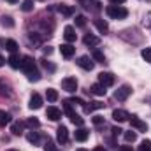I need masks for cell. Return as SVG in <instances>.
<instances>
[{"mask_svg": "<svg viewBox=\"0 0 151 151\" xmlns=\"http://www.w3.org/2000/svg\"><path fill=\"white\" fill-rule=\"evenodd\" d=\"M21 70L27 74L28 81H39L40 79V74H39L37 67H35V60L32 56H21Z\"/></svg>", "mask_w": 151, "mask_h": 151, "instance_id": "obj_1", "label": "cell"}, {"mask_svg": "<svg viewBox=\"0 0 151 151\" xmlns=\"http://www.w3.org/2000/svg\"><path fill=\"white\" fill-rule=\"evenodd\" d=\"M106 12H107V16L113 18V19H125V18L128 16V11H127L125 7H121V5H109V7L106 9Z\"/></svg>", "mask_w": 151, "mask_h": 151, "instance_id": "obj_2", "label": "cell"}, {"mask_svg": "<svg viewBox=\"0 0 151 151\" xmlns=\"http://www.w3.org/2000/svg\"><path fill=\"white\" fill-rule=\"evenodd\" d=\"M130 95H132V88H130L128 84H123V86H119V88L114 91V99H116V100H119V102L127 100Z\"/></svg>", "mask_w": 151, "mask_h": 151, "instance_id": "obj_3", "label": "cell"}, {"mask_svg": "<svg viewBox=\"0 0 151 151\" xmlns=\"http://www.w3.org/2000/svg\"><path fill=\"white\" fill-rule=\"evenodd\" d=\"M62 88L65 91H69V93H74L76 90H77V79L76 77H65V79H62Z\"/></svg>", "mask_w": 151, "mask_h": 151, "instance_id": "obj_4", "label": "cell"}, {"mask_svg": "<svg viewBox=\"0 0 151 151\" xmlns=\"http://www.w3.org/2000/svg\"><path fill=\"white\" fill-rule=\"evenodd\" d=\"M114 81H116V77H114V74H111V72H100L99 74V83L102 84V86H113Z\"/></svg>", "mask_w": 151, "mask_h": 151, "instance_id": "obj_5", "label": "cell"}, {"mask_svg": "<svg viewBox=\"0 0 151 151\" xmlns=\"http://www.w3.org/2000/svg\"><path fill=\"white\" fill-rule=\"evenodd\" d=\"M77 65L81 67V69H84V70H93V67H95V62L90 58V56H79L77 58Z\"/></svg>", "mask_w": 151, "mask_h": 151, "instance_id": "obj_6", "label": "cell"}, {"mask_svg": "<svg viewBox=\"0 0 151 151\" xmlns=\"http://www.w3.org/2000/svg\"><path fill=\"white\" fill-rule=\"evenodd\" d=\"M56 141H58L60 144H65V142L69 141V130H67V127L60 125V127L56 128Z\"/></svg>", "mask_w": 151, "mask_h": 151, "instance_id": "obj_7", "label": "cell"}, {"mask_svg": "<svg viewBox=\"0 0 151 151\" xmlns=\"http://www.w3.org/2000/svg\"><path fill=\"white\" fill-rule=\"evenodd\" d=\"M46 116H47V119H51V121H58V119L62 118V111H60L58 107H55V106H49V107L46 109Z\"/></svg>", "mask_w": 151, "mask_h": 151, "instance_id": "obj_8", "label": "cell"}, {"mask_svg": "<svg viewBox=\"0 0 151 151\" xmlns=\"http://www.w3.org/2000/svg\"><path fill=\"white\" fill-rule=\"evenodd\" d=\"M130 125H132L135 130H139V132H146V130H148V125H146L142 119H139L137 116H132V118H130Z\"/></svg>", "mask_w": 151, "mask_h": 151, "instance_id": "obj_9", "label": "cell"}, {"mask_svg": "<svg viewBox=\"0 0 151 151\" xmlns=\"http://www.w3.org/2000/svg\"><path fill=\"white\" fill-rule=\"evenodd\" d=\"M60 53H62V56H65V58H72L76 53V47L72 46V44H62L60 46Z\"/></svg>", "mask_w": 151, "mask_h": 151, "instance_id": "obj_10", "label": "cell"}, {"mask_svg": "<svg viewBox=\"0 0 151 151\" xmlns=\"http://www.w3.org/2000/svg\"><path fill=\"white\" fill-rule=\"evenodd\" d=\"M93 25L97 27V30H99L100 34H107V32H109V25H107V21L102 19V18H95V19H93Z\"/></svg>", "mask_w": 151, "mask_h": 151, "instance_id": "obj_11", "label": "cell"}, {"mask_svg": "<svg viewBox=\"0 0 151 151\" xmlns=\"http://www.w3.org/2000/svg\"><path fill=\"white\" fill-rule=\"evenodd\" d=\"M88 91H90V93H93V95H97V97H104V95L107 93L106 86H102L100 83H95V84H91Z\"/></svg>", "mask_w": 151, "mask_h": 151, "instance_id": "obj_12", "label": "cell"}, {"mask_svg": "<svg viewBox=\"0 0 151 151\" xmlns=\"http://www.w3.org/2000/svg\"><path fill=\"white\" fill-rule=\"evenodd\" d=\"M128 118H130V114L127 113V111H123V109H114L113 111V119L118 121V123H123V121H127Z\"/></svg>", "mask_w": 151, "mask_h": 151, "instance_id": "obj_13", "label": "cell"}, {"mask_svg": "<svg viewBox=\"0 0 151 151\" xmlns=\"http://www.w3.org/2000/svg\"><path fill=\"white\" fill-rule=\"evenodd\" d=\"M104 107H106L104 102H100V100H93V102H90L88 106H84V113L90 114V113H93V111H97V109H104Z\"/></svg>", "mask_w": 151, "mask_h": 151, "instance_id": "obj_14", "label": "cell"}, {"mask_svg": "<svg viewBox=\"0 0 151 151\" xmlns=\"http://www.w3.org/2000/svg\"><path fill=\"white\" fill-rule=\"evenodd\" d=\"M56 11H58V12H60V14H62V16H67V18H69V16H72V14H74V5H67V4H60V5H58V7H56Z\"/></svg>", "mask_w": 151, "mask_h": 151, "instance_id": "obj_15", "label": "cell"}, {"mask_svg": "<svg viewBox=\"0 0 151 151\" xmlns=\"http://www.w3.org/2000/svg\"><path fill=\"white\" fill-rule=\"evenodd\" d=\"M28 107H30V109H40V107H42V97H40L39 93H34V95L30 97Z\"/></svg>", "mask_w": 151, "mask_h": 151, "instance_id": "obj_16", "label": "cell"}, {"mask_svg": "<svg viewBox=\"0 0 151 151\" xmlns=\"http://www.w3.org/2000/svg\"><path fill=\"white\" fill-rule=\"evenodd\" d=\"M7 62H9V65L12 69H21V56L18 53H11V56H9Z\"/></svg>", "mask_w": 151, "mask_h": 151, "instance_id": "obj_17", "label": "cell"}, {"mask_svg": "<svg viewBox=\"0 0 151 151\" xmlns=\"http://www.w3.org/2000/svg\"><path fill=\"white\" fill-rule=\"evenodd\" d=\"M74 137H76V141H79V142H84L88 137H90V130H86V128H77L76 130V134H74Z\"/></svg>", "mask_w": 151, "mask_h": 151, "instance_id": "obj_18", "label": "cell"}, {"mask_svg": "<svg viewBox=\"0 0 151 151\" xmlns=\"http://www.w3.org/2000/svg\"><path fill=\"white\" fill-rule=\"evenodd\" d=\"M63 37H65V40H67L69 44H70V42H74V40H76L74 27H70V25H69V27H65V28H63Z\"/></svg>", "mask_w": 151, "mask_h": 151, "instance_id": "obj_19", "label": "cell"}, {"mask_svg": "<svg viewBox=\"0 0 151 151\" xmlns=\"http://www.w3.org/2000/svg\"><path fill=\"white\" fill-rule=\"evenodd\" d=\"M25 123L23 121H14L12 125H11V132H12V135H21L23 134V130H25Z\"/></svg>", "mask_w": 151, "mask_h": 151, "instance_id": "obj_20", "label": "cell"}, {"mask_svg": "<svg viewBox=\"0 0 151 151\" xmlns=\"http://www.w3.org/2000/svg\"><path fill=\"white\" fill-rule=\"evenodd\" d=\"M83 42H84V46H90V47H93V46H99V44H100V39L97 37V35H91V34H88V35H84Z\"/></svg>", "mask_w": 151, "mask_h": 151, "instance_id": "obj_21", "label": "cell"}, {"mask_svg": "<svg viewBox=\"0 0 151 151\" xmlns=\"http://www.w3.org/2000/svg\"><path fill=\"white\" fill-rule=\"evenodd\" d=\"M91 60H95L97 63H106V56H104V53H102L100 49H95V51H93Z\"/></svg>", "mask_w": 151, "mask_h": 151, "instance_id": "obj_22", "label": "cell"}, {"mask_svg": "<svg viewBox=\"0 0 151 151\" xmlns=\"http://www.w3.org/2000/svg\"><path fill=\"white\" fill-rule=\"evenodd\" d=\"M27 141H28L30 144L37 146V144H39V141H40V135H39L37 132H28V134H27Z\"/></svg>", "mask_w": 151, "mask_h": 151, "instance_id": "obj_23", "label": "cell"}, {"mask_svg": "<svg viewBox=\"0 0 151 151\" xmlns=\"http://www.w3.org/2000/svg\"><path fill=\"white\" fill-rule=\"evenodd\" d=\"M5 49L9 51V53H16L18 51V42L16 40H12V39H9V40H5Z\"/></svg>", "mask_w": 151, "mask_h": 151, "instance_id": "obj_24", "label": "cell"}, {"mask_svg": "<svg viewBox=\"0 0 151 151\" xmlns=\"http://www.w3.org/2000/svg\"><path fill=\"white\" fill-rule=\"evenodd\" d=\"M46 99H47L49 102H56V100H58V91L53 90V88H47V90H46Z\"/></svg>", "mask_w": 151, "mask_h": 151, "instance_id": "obj_25", "label": "cell"}, {"mask_svg": "<svg viewBox=\"0 0 151 151\" xmlns=\"http://www.w3.org/2000/svg\"><path fill=\"white\" fill-rule=\"evenodd\" d=\"M123 137H125V141L130 144V142H135L137 141V132H132V130H128V132H123Z\"/></svg>", "mask_w": 151, "mask_h": 151, "instance_id": "obj_26", "label": "cell"}, {"mask_svg": "<svg viewBox=\"0 0 151 151\" xmlns=\"http://www.w3.org/2000/svg\"><path fill=\"white\" fill-rule=\"evenodd\" d=\"M11 95H12L11 88H9L4 81H0V97H11Z\"/></svg>", "mask_w": 151, "mask_h": 151, "instance_id": "obj_27", "label": "cell"}, {"mask_svg": "<svg viewBox=\"0 0 151 151\" xmlns=\"http://www.w3.org/2000/svg\"><path fill=\"white\" fill-rule=\"evenodd\" d=\"M11 123V114L5 111H0V127H5Z\"/></svg>", "mask_w": 151, "mask_h": 151, "instance_id": "obj_28", "label": "cell"}, {"mask_svg": "<svg viewBox=\"0 0 151 151\" xmlns=\"http://www.w3.org/2000/svg\"><path fill=\"white\" fill-rule=\"evenodd\" d=\"M0 25H2V27H7V28H12V27H14V19H12L11 16H2Z\"/></svg>", "mask_w": 151, "mask_h": 151, "instance_id": "obj_29", "label": "cell"}, {"mask_svg": "<svg viewBox=\"0 0 151 151\" xmlns=\"http://www.w3.org/2000/svg\"><path fill=\"white\" fill-rule=\"evenodd\" d=\"M40 65H42L46 70H49V72H55V70H56V65H55V63H51V62H47L46 58H42V60H40Z\"/></svg>", "mask_w": 151, "mask_h": 151, "instance_id": "obj_30", "label": "cell"}, {"mask_svg": "<svg viewBox=\"0 0 151 151\" xmlns=\"http://www.w3.org/2000/svg\"><path fill=\"white\" fill-rule=\"evenodd\" d=\"M21 11H23V12H30V11H34V0H23V4H21Z\"/></svg>", "mask_w": 151, "mask_h": 151, "instance_id": "obj_31", "label": "cell"}, {"mask_svg": "<svg viewBox=\"0 0 151 151\" xmlns=\"http://www.w3.org/2000/svg\"><path fill=\"white\" fill-rule=\"evenodd\" d=\"M25 125L30 127V128L34 130V128H39V127H40V121H39L37 118H28V119L25 121Z\"/></svg>", "mask_w": 151, "mask_h": 151, "instance_id": "obj_32", "label": "cell"}, {"mask_svg": "<svg viewBox=\"0 0 151 151\" xmlns=\"http://www.w3.org/2000/svg\"><path fill=\"white\" fill-rule=\"evenodd\" d=\"M76 27H79V28L86 27V18H84L83 14H77V16H76Z\"/></svg>", "mask_w": 151, "mask_h": 151, "instance_id": "obj_33", "label": "cell"}, {"mask_svg": "<svg viewBox=\"0 0 151 151\" xmlns=\"http://www.w3.org/2000/svg\"><path fill=\"white\" fill-rule=\"evenodd\" d=\"M139 151H151V141L150 139H144L139 146Z\"/></svg>", "mask_w": 151, "mask_h": 151, "instance_id": "obj_34", "label": "cell"}, {"mask_svg": "<svg viewBox=\"0 0 151 151\" xmlns=\"http://www.w3.org/2000/svg\"><path fill=\"white\" fill-rule=\"evenodd\" d=\"M141 56H142L146 62H151V47H144V49L141 51Z\"/></svg>", "mask_w": 151, "mask_h": 151, "instance_id": "obj_35", "label": "cell"}, {"mask_svg": "<svg viewBox=\"0 0 151 151\" xmlns=\"http://www.w3.org/2000/svg\"><path fill=\"white\" fill-rule=\"evenodd\" d=\"M91 121H93V125H97V127H100V125H104V118H102L100 114H97V116H93V118H91Z\"/></svg>", "mask_w": 151, "mask_h": 151, "instance_id": "obj_36", "label": "cell"}, {"mask_svg": "<svg viewBox=\"0 0 151 151\" xmlns=\"http://www.w3.org/2000/svg\"><path fill=\"white\" fill-rule=\"evenodd\" d=\"M44 151H56V146H55V142L47 139V142L44 144Z\"/></svg>", "mask_w": 151, "mask_h": 151, "instance_id": "obj_37", "label": "cell"}, {"mask_svg": "<svg viewBox=\"0 0 151 151\" xmlns=\"http://www.w3.org/2000/svg\"><path fill=\"white\" fill-rule=\"evenodd\" d=\"M30 42H34V44H35V46H39V44H40V37H39V35H35V34H30Z\"/></svg>", "mask_w": 151, "mask_h": 151, "instance_id": "obj_38", "label": "cell"}, {"mask_svg": "<svg viewBox=\"0 0 151 151\" xmlns=\"http://www.w3.org/2000/svg\"><path fill=\"white\" fill-rule=\"evenodd\" d=\"M69 102H70L72 106H83V104H84V102H83V99H77V97H74V99H70Z\"/></svg>", "mask_w": 151, "mask_h": 151, "instance_id": "obj_39", "label": "cell"}, {"mask_svg": "<svg viewBox=\"0 0 151 151\" xmlns=\"http://www.w3.org/2000/svg\"><path fill=\"white\" fill-rule=\"evenodd\" d=\"M111 132H113V135H114V137H118L119 134H123V130H121L119 127H113V128H111Z\"/></svg>", "mask_w": 151, "mask_h": 151, "instance_id": "obj_40", "label": "cell"}, {"mask_svg": "<svg viewBox=\"0 0 151 151\" xmlns=\"http://www.w3.org/2000/svg\"><path fill=\"white\" fill-rule=\"evenodd\" d=\"M42 51H44V55H51V53H53V47L46 46V47H42Z\"/></svg>", "mask_w": 151, "mask_h": 151, "instance_id": "obj_41", "label": "cell"}, {"mask_svg": "<svg viewBox=\"0 0 151 151\" xmlns=\"http://www.w3.org/2000/svg\"><path fill=\"white\" fill-rule=\"evenodd\" d=\"M119 151H134V150H132V146H121Z\"/></svg>", "mask_w": 151, "mask_h": 151, "instance_id": "obj_42", "label": "cell"}, {"mask_svg": "<svg viewBox=\"0 0 151 151\" xmlns=\"http://www.w3.org/2000/svg\"><path fill=\"white\" fill-rule=\"evenodd\" d=\"M109 2H111L113 5H119V4H123L125 0H109Z\"/></svg>", "mask_w": 151, "mask_h": 151, "instance_id": "obj_43", "label": "cell"}, {"mask_svg": "<svg viewBox=\"0 0 151 151\" xmlns=\"http://www.w3.org/2000/svg\"><path fill=\"white\" fill-rule=\"evenodd\" d=\"M93 151H106V150H104V146H95V150Z\"/></svg>", "mask_w": 151, "mask_h": 151, "instance_id": "obj_44", "label": "cell"}, {"mask_svg": "<svg viewBox=\"0 0 151 151\" xmlns=\"http://www.w3.org/2000/svg\"><path fill=\"white\" fill-rule=\"evenodd\" d=\"M4 63H5V60H4V56H2V55H0V67H2V65H4Z\"/></svg>", "mask_w": 151, "mask_h": 151, "instance_id": "obj_45", "label": "cell"}, {"mask_svg": "<svg viewBox=\"0 0 151 151\" xmlns=\"http://www.w3.org/2000/svg\"><path fill=\"white\" fill-rule=\"evenodd\" d=\"M5 2H9V4H18L19 0H5Z\"/></svg>", "mask_w": 151, "mask_h": 151, "instance_id": "obj_46", "label": "cell"}, {"mask_svg": "<svg viewBox=\"0 0 151 151\" xmlns=\"http://www.w3.org/2000/svg\"><path fill=\"white\" fill-rule=\"evenodd\" d=\"M76 151H88V150H84V148H77Z\"/></svg>", "mask_w": 151, "mask_h": 151, "instance_id": "obj_47", "label": "cell"}, {"mask_svg": "<svg viewBox=\"0 0 151 151\" xmlns=\"http://www.w3.org/2000/svg\"><path fill=\"white\" fill-rule=\"evenodd\" d=\"M5 151H18V150H5Z\"/></svg>", "mask_w": 151, "mask_h": 151, "instance_id": "obj_48", "label": "cell"}]
</instances>
